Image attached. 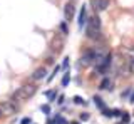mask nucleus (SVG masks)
Segmentation results:
<instances>
[{"mask_svg": "<svg viewBox=\"0 0 134 124\" xmlns=\"http://www.w3.org/2000/svg\"><path fill=\"white\" fill-rule=\"evenodd\" d=\"M35 91H37V87H35L34 84H25V86H22L19 91H15L14 99H15V101L24 102V101H27V99H30L34 94H35Z\"/></svg>", "mask_w": 134, "mask_h": 124, "instance_id": "f257e3e1", "label": "nucleus"}, {"mask_svg": "<svg viewBox=\"0 0 134 124\" xmlns=\"http://www.w3.org/2000/svg\"><path fill=\"white\" fill-rule=\"evenodd\" d=\"M86 32H87V37L89 39H97L99 37V32H100V19L97 15L91 17L87 20V27H86Z\"/></svg>", "mask_w": 134, "mask_h": 124, "instance_id": "f03ea898", "label": "nucleus"}, {"mask_svg": "<svg viewBox=\"0 0 134 124\" xmlns=\"http://www.w3.org/2000/svg\"><path fill=\"white\" fill-rule=\"evenodd\" d=\"M0 111L3 112V116H12L17 112V106L12 101H3L0 102Z\"/></svg>", "mask_w": 134, "mask_h": 124, "instance_id": "7ed1b4c3", "label": "nucleus"}, {"mask_svg": "<svg viewBox=\"0 0 134 124\" xmlns=\"http://www.w3.org/2000/svg\"><path fill=\"white\" fill-rule=\"evenodd\" d=\"M91 5L96 12H104L109 7V0H91Z\"/></svg>", "mask_w": 134, "mask_h": 124, "instance_id": "20e7f679", "label": "nucleus"}, {"mask_svg": "<svg viewBox=\"0 0 134 124\" xmlns=\"http://www.w3.org/2000/svg\"><path fill=\"white\" fill-rule=\"evenodd\" d=\"M94 59H96L94 50H86V52H84V55L81 57V64L84 65V67H87V65H91L92 62H94Z\"/></svg>", "mask_w": 134, "mask_h": 124, "instance_id": "39448f33", "label": "nucleus"}, {"mask_svg": "<svg viewBox=\"0 0 134 124\" xmlns=\"http://www.w3.org/2000/svg\"><path fill=\"white\" fill-rule=\"evenodd\" d=\"M84 24H87V12H86V7H82L81 12H79V20H77L79 29H82Z\"/></svg>", "mask_w": 134, "mask_h": 124, "instance_id": "423d86ee", "label": "nucleus"}, {"mask_svg": "<svg viewBox=\"0 0 134 124\" xmlns=\"http://www.w3.org/2000/svg\"><path fill=\"white\" fill-rule=\"evenodd\" d=\"M45 74H47V72H45V69L44 67H39L35 72L32 74V79L34 81H40V79H44V77H45Z\"/></svg>", "mask_w": 134, "mask_h": 124, "instance_id": "0eeeda50", "label": "nucleus"}, {"mask_svg": "<svg viewBox=\"0 0 134 124\" xmlns=\"http://www.w3.org/2000/svg\"><path fill=\"white\" fill-rule=\"evenodd\" d=\"M72 14H74V7H72V3H67V5L64 7V15H65V20H70V19H72Z\"/></svg>", "mask_w": 134, "mask_h": 124, "instance_id": "6e6552de", "label": "nucleus"}, {"mask_svg": "<svg viewBox=\"0 0 134 124\" xmlns=\"http://www.w3.org/2000/svg\"><path fill=\"white\" fill-rule=\"evenodd\" d=\"M94 102H96V106H97L99 109L102 111V112H104V111H106V104H104V102H102V99H100V97H97V96H96V97H94Z\"/></svg>", "mask_w": 134, "mask_h": 124, "instance_id": "1a4fd4ad", "label": "nucleus"}, {"mask_svg": "<svg viewBox=\"0 0 134 124\" xmlns=\"http://www.w3.org/2000/svg\"><path fill=\"white\" fill-rule=\"evenodd\" d=\"M69 79H70L69 72H65V74H64V77H62V87H65V86L69 84Z\"/></svg>", "mask_w": 134, "mask_h": 124, "instance_id": "9d476101", "label": "nucleus"}, {"mask_svg": "<svg viewBox=\"0 0 134 124\" xmlns=\"http://www.w3.org/2000/svg\"><path fill=\"white\" fill-rule=\"evenodd\" d=\"M109 86H111V81L109 79H104L102 82H100V89H111Z\"/></svg>", "mask_w": 134, "mask_h": 124, "instance_id": "9b49d317", "label": "nucleus"}, {"mask_svg": "<svg viewBox=\"0 0 134 124\" xmlns=\"http://www.w3.org/2000/svg\"><path fill=\"white\" fill-rule=\"evenodd\" d=\"M127 64H129V72L134 74V57H131V59L127 60Z\"/></svg>", "mask_w": 134, "mask_h": 124, "instance_id": "f8f14e48", "label": "nucleus"}, {"mask_svg": "<svg viewBox=\"0 0 134 124\" xmlns=\"http://www.w3.org/2000/svg\"><path fill=\"white\" fill-rule=\"evenodd\" d=\"M60 30H62V34H65V35L69 34V29H67V25H65V22H62V24H60Z\"/></svg>", "mask_w": 134, "mask_h": 124, "instance_id": "ddd939ff", "label": "nucleus"}, {"mask_svg": "<svg viewBox=\"0 0 134 124\" xmlns=\"http://www.w3.org/2000/svg\"><path fill=\"white\" fill-rule=\"evenodd\" d=\"M74 102H75V104H82L84 99H82L81 96H74Z\"/></svg>", "mask_w": 134, "mask_h": 124, "instance_id": "4468645a", "label": "nucleus"}, {"mask_svg": "<svg viewBox=\"0 0 134 124\" xmlns=\"http://www.w3.org/2000/svg\"><path fill=\"white\" fill-rule=\"evenodd\" d=\"M79 117H81V121H89V114H87V112H82Z\"/></svg>", "mask_w": 134, "mask_h": 124, "instance_id": "2eb2a0df", "label": "nucleus"}, {"mask_svg": "<svg viewBox=\"0 0 134 124\" xmlns=\"http://www.w3.org/2000/svg\"><path fill=\"white\" fill-rule=\"evenodd\" d=\"M20 124H30V117H24L22 121H20Z\"/></svg>", "mask_w": 134, "mask_h": 124, "instance_id": "dca6fc26", "label": "nucleus"}, {"mask_svg": "<svg viewBox=\"0 0 134 124\" xmlns=\"http://www.w3.org/2000/svg\"><path fill=\"white\" fill-rule=\"evenodd\" d=\"M122 121H124V122H127V121H129V114H127V112H124V114H122Z\"/></svg>", "mask_w": 134, "mask_h": 124, "instance_id": "f3484780", "label": "nucleus"}, {"mask_svg": "<svg viewBox=\"0 0 134 124\" xmlns=\"http://www.w3.org/2000/svg\"><path fill=\"white\" fill-rule=\"evenodd\" d=\"M42 111H44V112H50V107L49 106H44V107H42Z\"/></svg>", "mask_w": 134, "mask_h": 124, "instance_id": "a211bd4d", "label": "nucleus"}, {"mask_svg": "<svg viewBox=\"0 0 134 124\" xmlns=\"http://www.w3.org/2000/svg\"><path fill=\"white\" fill-rule=\"evenodd\" d=\"M62 65H64V67H67V65H69V59H64V64H62Z\"/></svg>", "mask_w": 134, "mask_h": 124, "instance_id": "6ab92c4d", "label": "nucleus"}, {"mask_svg": "<svg viewBox=\"0 0 134 124\" xmlns=\"http://www.w3.org/2000/svg\"><path fill=\"white\" fill-rule=\"evenodd\" d=\"M129 102H134V92L131 94V97H129Z\"/></svg>", "mask_w": 134, "mask_h": 124, "instance_id": "aec40b11", "label": "nucleus"}, {"mask_svg": "<svg viewBox=\"0 0 134 124\" xmlns=\"http://www.w3.org/2000/svg\"><path fill=\"white\" fill-rule=\"evenodd\" d=\"M2 116H3V112H2V111H0V117H2Z\"/></svg>", "mask_w": 134, "mask_h": 124, "instance_id": "412c9836", "label": "nucleus"}, {"mask_svg": "<svg viewBox=\"0 0 134 124\" xmlns=\"http://www.w3.org/2000/svg\"><path fill=\"white\" fill-rule=\"evenodd\" d=\"M70 124H79V122H70Z\"/></svg>", "mask_w": 134, "mask_h": 124, "instance_id": "4be33fe9", "label": "nucleus"}]
</instances>
